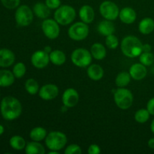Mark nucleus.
I'll return each instance as SVG.
<instances>
[{
    "instance_id": "nucleus-1",
    "label": "nucleus",
    "mask_w": 154,
    "mask_h": 154,
    "mask_svg": "<svg viewBox=\"0 0 154 154\" xmlns=\"http://www.w3.org/2000/svg\"><path fill=\"white\" fill-rule=\"evenodd\" d=\"M21 102L13 96H5L0 102V112L3 118L8 121L17 119L22 114Z\"/></svg>"
},
{
    "instance_id": "nucleus-2",
    "label": "nucleus",
    "mask_w": 154,
    "mask_h": 154,
    "mask_svg": "<svg viewBox=\"0 0 154 154\" xmlns=\"http://www.w3.org/2000/svg\"><path fill=\"white\" fill-rule=\"evenodd\" d=\"M121 51L126 57L135 58L139 57L143 52V44L137 37L128 35L122 40L120 44Z\"/></svg>"
},
{
    "instance_id": "nucleus-3",
    "label": "nucleus",
    "mask_w": 154,
    "mask_h": 154,
    "mask_svg": "<svg viewBox=\"0 0 154 154\" xmlns=\"http://www.w3.org/2000/svg\"><path fill=\"white\" fill-rule=\"evenodd\" d=\"M76 17V11L71 5H60L54 12V20L60 25L66 26L72 23Z\"/></svg>"
},
{
    "instance_id": "nucleus-4",
    "label": "nucleus",
    "mask_w": 154,
    "mask_h": 154,
    "mask_svg": "<svg viewBox=\"0 0 154 154\" xmlns=\"http://www.w3.org/2000/svg\"><path fill=\"white\" fill-rule=\"evenodd\" d=\"M66 134L59 131H54L48 134L45 138V144L50 150L60 151L66 147L67 144Z\"/></svg>"
},
{
    "instance_id": "nucleus-5",
    "label": "nucleus",
    "mask_w": 154,
    "mask_h": 154,
    "mask_svg": "<svg viewBox=\"0 0 154 154\" xmlns=\"http://www.w3.org/2000/svg\"><path fill=\"white\" fill-rule=\"evenodd\" d=\"M114 100L116 105L122 110H127L133 104V94L128 89L119 87L114 93Z\"/></svg>"
},
{
    "instance_id": "nucleus-6",
    "label": "nucleus",
    "mask_w": 154,
    "mask_h": 154,
    "mask_svg": "<svg viewBox=\"0 0 154 154\" xmlns=\"http://www.w3.org/2000/svg\"><path fill=\"white\" fill-rule=\"evenodd\" d=\"M15 21L20 26H28L32 23L34 19L33 11L26 5H22L17 8L14 15Z\"/></svg>"
},
{
    "instance_id": "nucleus-7",
    "label": "nucleus",
    "mask_w": 154,
    "mask_h": 154,
    "mask_svg": "<svg viewBox=\"0 0 154 154\" xmlns=\"http://www.w3.org/2000/svg\"><path fill=\"white\" fill-rule=\"evenodd\" d=\"M91 53L85 48H77L71 55V60L75 66L80 68L88 67L92 62Z\"/></svg>"
},
{
    "instance_id": "nucleus-8",
    "label": "nucleus",
    "mask_w": 154,
    "mask_h": 154,
    "mask_svg": "<svg viewBox=\"0 0 154 154\" xmlns=\"http://www.w3.org/2000/svg\"><path fill=\"white\" fill-rule=\"evenodd\" d=\"M90 32L87 23L82 22H77L72 24L68 30V35L71 39L76 42H80L87 38Z\"/></svg>"
},
{
    "instance_id": "nucleus-9",
    "label": "nucleus",
    "mask_w": 154,
    "mask_h": 154,
    "mask_svg": "<svg viewBox=\"0 0 154 154\" xmlns=\"http://www.w3.org/2000/svg\"><path fill=\"white\" fill-rule=\"evenodd\" d=\"M99 12L105 19L112 21L119 17L120 9L113 2L104 1L99 6Z\"/></svg>"
},
{
    "instance_id": "nucleus-10",
    "label": "nucleus",
    "mask_w": 154,
    "mask_h": 154,
    "mask_svg": "<svg viewBox=\"0 0 154 154\" xmlns=\"http://www.w3.org/2000/svg\"><path fill=\"white\" fill-rule=\"evenodd\" d=\"M60 24L54 19H47L44 20L42 24V29L43 33L48 38L54 39L57 38L60 35Z\"/></svg>"
},
{
    "instance_id": "nucleus-11",
    "label": "nucleus",
    "mask_w": 154,
    "mask_h": 154,
    "mask_svg": "<svg viewBox=\"0 0 154 154\" xmlns=\"http://www.w3.org/2000/svg\"><path fill=\"white\" fill-rule=\"evenodd\" d=\"M49 54L45 52L44 50L35 51L33 53L31 57L32 64L36 69H44L49 64Z\"/></svg>"
},
{
    "instance_id": "nucleus-12",
    "label": "nucleus",
    "mask_w": 154,
    "mask_h": 154,
    "mask_svg": "<svg viewBox=\"0 0 154 154\" xmlns=\"http://www.w3.org/2000/svg\"><path fill=\"white\" fill-rule=\"evenodd\" d=\"M59 93H60V90L57 85L53 84H48L42 86L39 89L38 96L43 100L50 101L57 98Z\"/></svg>"
},
{
    "instance_id": "nucleus-13",
    "label": "nucleus",
    "mask_w": 154,
    "mask_h": 154,
    "mask_svg": "<svg viewBox=\"0 0 154 154\" xmlns=\"http://www.w3.org/2000/svg\"><path fill=\"white\" fill-rule=\"evenodd\" d=\"M62 101L66 108H74L79 102V94L74 88H68L63 93Z\"/></svg>"
},
{
    "instance_id": "nucleus-14",
    "label": "nucleus",
    "mask_w": 154,
    "mask_h": 154,
    "mask_svg": "<svg viewBox=\"0 0 154 154\" xmlns=\"http://www.w3.org/2000/svg\"><path fill=\"white\" fill-rule=\"evenodd\" d=\"M131 78L135 81H141L144 79L147 74V68L142 63H135L130 67L129 71Z\"/></svg>"
},
{
    "instance_id": "nucleus-15",
    "label": "nucleus",
    "mask_w": 154,
    "mask_h": 154,
    "mask_svg": "<svg viewBox=\"0 0 154 154\" xmlns=\"http://www.w3.org/2000/svg\"><path fill=\"white\" fill-rule=\"evenodd\" d=\"M15 62L14 52L7 48L0 49V67L8 68L11 66Z\"/></svg>"
},
{
    "instance_id": "nucleus-16",
    "label": "nucleus",
    "mask_w": 154,
    "mask_h": 154,
    "mask_svg": "<svg viewBox=\"0 0 154 154\" xmlns=\"http://www.w3.org/2000/svg\"><path fill=\"white\" fill-rule=\"evenodd\" d=\"M119 17L120 20L126 24H132L137 18V14L133 8L130 7H126L120 11Z\"/></svg>"
},
{
    "instance_id": "nucleus-17",
    "label": "nucleus",
    "mask_w": 154,
    "mask_h": 154,
    "mask_svg": "<svg viewBox=\"0 0 154 154\" xmlns=\"http://www.w3.org/2000/svg\"><path fill=\"white\" fill-rule=\"evenodd\" d=\"M79 17L81 21L85 23H91L95 19L94 9L88 5H84L80 8Z\"/></svg>"
},
{
    "instance_id": "nucleus-18",
    "label": "nucleus",
    "mask_w": 154,
    "mask_h": 154,
    "mask_svg": "<svg viewBox=\"0 0 154 154\" xmlns=\"http://www.w3.org/2000/svg\"><path fill=\"white\" fill-rule=\"evenodd\" d=\"M97 29L99 34L106 37L109 35L114 34V32H115V26L112 21L105 19L99 23Z\"/></svg>"
},
{
    "instance_id": "nucleus-19",
    "label": "nucleus",
    "mask_w": 154,
    "mask_h": 154,
    "mask_svg": "<svg viewBox=\"0 0 154 154\" xmlns=\"http://www.w3.org/2000/svg\"><path fill=\"white\" fill-rule=\"evenodd\" d=\"M32 11L34 14L41 19H47L51 15V9L45 3L37 2L33 6Z\"/></svg>"
},
{
    "instance_id": "nucleus-20",
    "label": "nucleus",
    "mask_w": 154,
    "mask_h": 154,
    "mask_svg": "<svg viewBox=\"0 0 154 154\" xmlns=\"http://www.w3.org/2000/svg\"><path fill=\"white\" fill-rule=\"evenodd\" d=\"M87 75L93 81H99L104 76V70L101 66L98 64H92L88 66Z\"/></svg>"
},
{
    "instance_id": "nucleus-21",
    "label": "nucleus",
    "mask_w": 154,
    "mask_h": 154,
    "mask_svg": "<svg viewBox=\"0 0 154 154\" xmlns=\"http://www.w3.org/2000/svg\"><path fill=\"white\" fill-rule=\"evenodd\" d=\"M15 76L13 72L6 69L0 70V87H8L14 83Z\"/></svg>"
},
{
    "instance_id": "nucleus-22",
    "label": "nucleus",
    "mask_w": 154,
    "mask_h": 154,
    "mask_svg": "<svg viewBox=\"0 0 154 154\" xmlns=\"http://www.w3.org/2000/svg\"><path fill=\"white\" fill-rule=\"evenodd\" d=\"M90 53L92 57L96 60H102L107 55V51L105 47L101 43H94L90 48Z\"/></svg>"
},
{
    "instance_id": "nucleus-23",
    "label": "nucleus",
    "mask_w": 154,
    "mask_h": 154,
    "mask_svg": "<svg viewBox=\"0 0 154 154\" xmlns=\"http://www.w3.org/2000/svg\"><path fill=\"white\" fill-rule=\"evenodd\" d=\"M138 30L143 35H149L154 30V20L150 17H145L140 21Z\"/></svg>"
},
{
    "instance_id": "nucleus-24",
    "label": "nucleus",
    "mask_w": 154,
    "mask_h": 154,
    "mask_svg": "<svg viewBox=\"0 0 154 154\" xmlns=\"http://www.w3.org/2000/svg\"><path fill=\"white\" fill-rule=\"evenodd\" d=\"M50 62L57 66H63L66 61V56L63 51L54 50L49 54Z\"/></svg>"
},
{
    "instance_id": "nucleus-25",
    "label": "nucleus",
    "mask_w": 154,
    "mask_h": 154,
    "mask_svg": "<svg viewBox=\"0 0 154 154\" xmlns=\"http://www.w3.org/2000/svg\"><path fill=\"white\" fill-rule=\"evenodd\" d=\"M26 154H45V148L39 141H32L27 143L25 147Z\"/></svg>"
},
{
    "instance_id": "nucleus-26",
    "label": "nucleus",
    "mask_w": 154,
    "mask_h": 154,
    "mask_svg": "<svg viewBox=\"0 0 154 154\" xmlns=\"http://www.w3.org/2000/svg\"><path fill=\"white\" fill-rule=\"evenodd\" d=\"M48 135V132L46 129L41 126L35 127L30 131L29 137L32 141H42V140L45 139L46 136Z\"/></svg>"
},
{
    "instance_id": "nucleus-27",
    "label": "nucleus",
    "mask_w": 154,
    "mask_h": 154,
    "mask_svg": "<svg viewBox=\"0 0 154 154\" xmlns=\"http://www.w3.org/2000/svg\"><path fill=\"white\" fill-rule=\"evenodd\" d=\"M10 146L15 150H22L25 149L26 143L25 139L20 135H14L9 141Z\"/></svg>"
},
{
    "instance_id": "nucleus-28",
    "label": "nucleus",
    "mask_w": 154,
    "mask_h": 154,
    "mask_svg": "<svg viewBox=\"0 0 154 154\" xmlns=\"http://www.w3.org/2000/svg\"><path fill=\"white\" fill-rule=\"evenodd\" d=\"M131 75L129 72H122L117 75L115 84L118 87H126L131 81Z\"/></svg>"
},
{
    "instance_id": "nucleus-29",
    "label": "nucleus",
    "mask_w": 154,
    "mask_h": 154,
    "mask_svg": "<svg viewBox=\"0 0 154 154\" xmlns=\"http://www.w3.org/2000/svg\"><path fill=\"white\" fill-rule=\"evenodd\" d=\"M25 89L29 94L34 96L38 93L40 87H39L38 83L37 82V81H35L33 78H29L26 81Z\"/></svg>"
},
{
    "instance_id": "nucleus-30",
    "label": "nucleus",
    "mask_w": 154,
    "mask_h": 154,
    "mask_svg": "<svg viewBox=\"0 0 154 154\" xmlns=\"http://www.w3.org/2000/svg\"><path fill=\"white\" fill-rule=\"evenodd\" d=\"M150 114L147 109L141 108L138 110L135 114V120L138 123H144L150 119Z\"/></svg>"
},
{
    "instance_id": "nucleus-31",
    "label": "nucleus",
    "mask_w": 154,
    "mask_h": 154,
    "mask_svg": "<svg viewBox=\"0 0 154 154\" xmlns=\"http://www.w3.org/2000/svg\"><path fill=\"white\" fill-rule=\"evenodd\" d=\"M26 72V67L25 64L21 62L17 63L14 66L13 70H12V72L16 78H23L25 75Z\"/></svg>"
},
{
    "instance_id": "nucleus-32",
    "label": "nucleus",
    "mask_w": 154,
    "mask_h": 154,
    "mask_svg": "<svg viewBox=\"0 0 154 154\" xmlns=\"http://www.w3.org/2000/svg\"><path fill=\"white\" fill-rule=\"evenodd\" d=\"M140 63L145 66H150L154 63V55L151 52H142L139 56Z\"/></svg>"
},
{
    "instance_id": "nucleus-33",
    "label": "nucleus",
    "mask_w": 154,
    "mask_h": 154,
    "mask_svg": "<svg viewBox=\"0 0 154 154\" xmlns=\"http://www.w3.org/2000/svg\"><path fill=\"white\" fill-rule=\"evenodd\" d=\"M105 45L110 49H116L119 46V40L117 36L114 35V34L109 35L106 36Z\"/></svg>"
},
{
    "instance_id": "nucleus-34",
    "label": "nucleus",
    "mask_w": 154,
    "mask_h": 154,
    "mask_svg": "<svg viewBox=\"0 0 154 154\" xmlns=\"http://www.w3.org/2000/svg\"><path fill=\"white\" fill-rule=\"evenodd\" d=\"M2 4L8 9H15L20 6V0H1Z\"/></svg>"
},
{
    "instance_id": "nucleus-35",
    "label": "nucleus",
    "mask_w": 154,
    "mask_h": 154,
    "mask_svg": "<svg viewBox=\"0 0 154 154\" xmlns=\"http://www.w3.org/2000/svg\"><path fill=\"white\" fill-rule=\"evenodd\" d=\"M64 153L66 154H81L82 153V149L78 144H72L66 147Z\"/></svg>"
},
{
    "instance_id": "nucleus-36",
    "label": "nucleus",
    "mask_w": 154,
    "mask_h": 154,
    "mask_svg": "<svg viewBox=\"0 0 154 154\" xmlns=\"http://www.w3.org/2000/svg\"><path fill=\"white\" fill-rule=\"evenodd\" d=\"M45 4L51 10L57 9L61 5V0H45Z\"/></svg>"
},
{
    "instance_id": "nucleus-37",
    "label": "nucleus",
    "mask_w": 154,
    "mask_h": 154,
    "mask_svg": "<svg viewBox=\"0 0 154 154\" xmlns=\"http://www.w3.org/2000/svg\"><path fill=\"white\" fill-rule=\"evenodd\" d=\"M87 153L89 154H99L101 153V149L99 145L96 144H93L88 147Z\"/></svg>"
},
{
    "instance_id": "nucleus-38",
    "label": "nucleus",
    "mask_w": 154,
    "mask_h": 154,
    "mask_svg": "<svg viewBox=\"0 0 154 154\" xmlns=\"http://www.w3.org/2000/svg\"><path fill=\"white\" fill-rule=\"evenodd\" d=\"M147 109L150 114V115L154 116V97L150 99L147 103Z\"/></svg>"
},
{
    "instance_id": "nucleus-39",
    "label": "nucleus",
    "mask_w": 154,
    "mask_h": 154,
    "mask_svg": "<svg viewBox=\"0 0 154 154\" xmlns=\"http://www.w3.org/2000/svg\"><path fill=\"white\" fill-rule=\"evenodd\" d=\"M151 45L149 44H144L143 45V52H151Z\"/></svg>"
},
{
    "instance_id": "nucleus-40",
    "label": "nucleus",
    "mask_w": 154,
    "mask_h": 154,
    "mask_svg": "<svg viewBox=\"0 0 154 154\" xmlns=\"http://www.w3.org/2000/svg\"><path fill=\"white\" fill-rule=\"evenodd\" d=\"M147 145L150 148L154 149V138H151L147 141Z\"/></svg>"
},
{
    "instance_id": "nucleus-41",
    "label": "nucleus",
    "mask_w": 154,
    "mask_h": 154,
    "mask_svg": "<svg viewBox=\"0 0 154 154\" xmlns=\"http://www.w3.org/2000/svg\"><path fill=\"white\" fill-rule=\"evenodd\" d=\"M44 51H45L46 53H48V54H50V53H51L53 50H52V48H51V46H46V47H45V48H44Z\"/></svg>"
},
{
    "instance_id": "nucleus-42",
    "label": "nucleus",
    "mask_w": 154,
    "mask_h": 154,
    "mask_svg": "<svg viewBox=\"0 0 154 154\" xmlns=\"http://www.w3.org/2000/svg\"><path fill=\"white\" fill-rule=\"evenodd\" d=\"M150 130H151V132L154 134V118L153 120H152L151 123H150Z\"/></svg>"
},
{
    "instance_id": "nucleus-43",
    "label": "nucleus",
    "mask_w": 154,
    "mask_h": 154,
    "mask_svg": "<svg viewBox=\"0 0 154 154\" xmlns=\"http://www.w3.org/2000/svg\"><path fill=\"white\" fill-rule=\"evenodd\" d=\"M5 132V128L2 125H0V135H2Z\"/></svg>"
},
{
    "instance_id": "nucleus-44",
    "label": "nucleus",
    "mask_w": 154,
    "mask_h": 154,
    "mask_svg": "<svg viewBox=\"0 0 154 154\" xmlns=\"http://www.w3.org/2000/svg\"><path fill=\"white\" fill-rule=\"evenodd\" d=\"M59 151H57V150H51V151L49 152V154H58Z\"/></svg>"
}]
</instances>
